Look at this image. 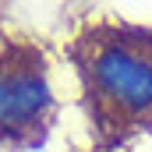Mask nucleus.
<instances>
[{"label":"nucleus","mask_w":152,"mask_h":152,"mask_svg":"<svg viewBox=\"0 0 152 152\" xmlns=\"http://www.w3.org/2000/svg\"><path fill=\"white\" fill-rule=\"evenodd\" d=\"M85 106L96 134L113 145L152 124V32L131 25H92L75 39Z\"/></svg>","instance_id":"nucleus-1"},{"label":"nucleus","mask_w":152,"mask_h":152,"mask_svg":"<svg viewBox=\"0 0 152 152\" xmlns=\"http://www.w3.org/2000/svg\"><path fill=\"white\" fill-rule=\"evenodd\" d=\"M50 117L53 88L42 50L21 39H0V149L39 142Z\"/></svg>","instance_id":"nucleus-2"}]
</instances>
